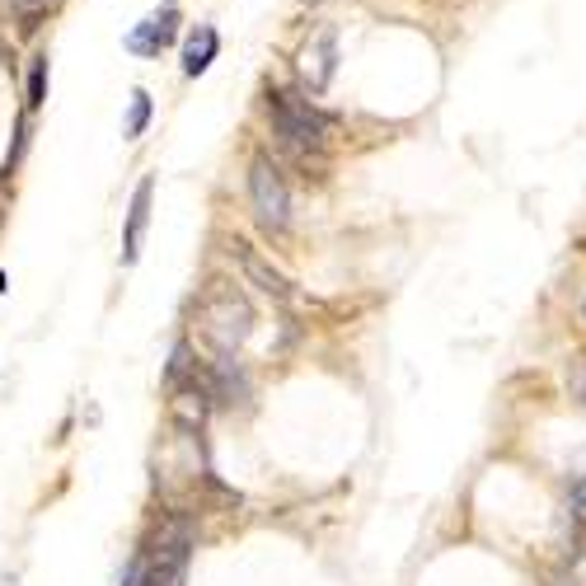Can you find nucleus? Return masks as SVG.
Listing matches in <instances>:
<instances>
[{"instance_id": "39448f33", "label": "nucleus", "mask_w": 586, "mask_h": 586, "mask_svg": "<svg viewBox=\"0 0 586 586\" xmlns=\"http://www.w3.org/2000/svg\"><path fill=\"white\" fill-rule=\"evenodd\" d=\"M179 24H184V14H179V5L174 0H165L155 14H146L136 29H132V38H128V47L136 52V57H159L174 38H179Z\"/></svg>"}, {"instance_id": "f8f14e48", "label": "nucleus", "mask_w": 586, "mask_h": 586, "mask_svg": "<svg viewBox=\"0 0 586 586\" xmlns=\"http://www.w3.org/2000/svg\"><path fill=\"white\" fill-rule=\"evenodd\" d=\"M47 103V57H33L29 66V109H43Z\"/></svg>"}, {"instance_id": "20e7f679", "label": "nucleus", "mask_w": 586, "mask_h": 586, "mask_svg": "<svg viewBox=\"0 0 586 586\" xmlns=\"http://www.w3.org/2000/svg\"><path fill=\"white\" fill-rule=\"evenodd\" d=\"M192 559V521H169L165 535H159L155 554H146V586H184Z\"/></svg>"}, {"instance_id": "7ed1b4c3", "label": "nucleus", "mask_w": 586, "mask_h": 586, "mask_svg": "<svg viewBox=\"0 0 586 586\" xmlns=\"http://www.w3.org/2000/svg\"><path fill=\"white\" fill-rule=\"evenodd\" d=\"M248 202L268 235H281L291 225V188L268 155H254V165H248Z\"/></svg>"}, {"instance_id": "9d476101", "label": "nucleus", "mask_w": 586, "mask_h": 586, "mask_svg": "<svg viewBox=\"0 0 586 586\" xmlns=\"http://www.w3.org/2000/svg\"><path fill=\"white\" fill-rule=\"evenodd\" d=\"M217 52H221V33L211 29V24H198L188 33V43H184V76L198 80L202 70L217 62Z\"/></svg>"}, {"instance_id": "1a4fd4ad", "label": "nucleus", "mask_w": 586, "mask_h": 586, "mask_svg": "<svg viewBox=\"0 0 586 586\" xmlns=\"http://www.w3.org/2000/svg\"><path fill=\"white\" fill-rule=\"evenodd\" d=\"M151 198H155V179H141L132 192L128 235H122V263H136V254H141V235H146V221H151Z\"/></svg>"}, {"instance_id": "f3484780", "label": "nucleus", "mask_w": 586, "mask_h": 586, "mask_svg": "<svg viewBox=\"0 0 586 586\" xmlns=\"http://www.w3.org/2000/svg\"><path fill=\"white\" fill-rule=\"evenodd\" d=\"M306 5H329V0H306Z\"/></svg>"}, {"instance_id": "dca6fc26", "label": "nucleus", "mask_w": 586, "mask_h": 586, "mask_svg": "<svg viewBox=\"0 0 586 586\" xmlns=\"http://www.w3.org/2000/svg\"><path fill=\"white\" fill-rule=\"evenodd\" d=\"M0 586H20V577H5V582H0Z\"/></svg>"}, {"instance_id": "f257e3e1", "label": "nucleus", "mask_w": 586, "mask_h": 586, "mask_svg": "<svg viewBox=\"0 0 586 586\" xmlns=\"http://www.w3.org/2000/svg\"><path fill=\"white\" fill-rule=\"evenodd\" d=\"M263 109H268L277 146L287 151L300 169H314V179H324V151H329L333 132H339V118H329L300 90H268L263 95Z\"/></svg>"}, {"instance_id": "f03ea898", "label": "nucleus", "mask_w": 586, "mask_h": 586, "mask_svg": "<svg viewBox=\"0 0 586 586\" xmlns=\"http://www.w3.org/2000/svg\"><path fill=\"white\" fill-rule=\"evenodd\" d=\"M198 319H202V333L207 343L217 352H235L248 333H254V306L244 300V291L225 287V281H211L202 306H198Z\"/></svg>"}, {"instance_id": "ddd939ff", "label": "nucleus", "mask_w": 586, "mask_h": 586, "mask_svg": "<svg viewBox=\"0 0 586 586\" xmlns=\"http://www.w3.org/2000/svg\"><path fill=\"white\" fill-rule=\"evenodd\" d=\"M567 389H573V399L586 408V357H573V366H567Z\"/></svg>"}, {"instance_id": "0eeeda50", "label": "nucleus", "mask_w": 586, "mask_h": 586, "mask_svg": "<svg viewBox=\"0 0 586 586\" xmlns=\"http://www.w3.org/2000/svg\"><path fill=\"white\" fill-rule=\"evenodd\" d=\"M202 380L217 403H248V376L240 371L235 352H217V362H211V371H202Z\"/></svg>"}, {"instance_id": "423d86ee", "label": "nucleus", "mask_w": 586, "mask_h": 586, "mask_svg": "<svg viewBox=\"0 0 586 586\" xmlns=\"http://www.w3.org/2000/svg\"><path fill=\"white\" fill-rule=\"evenodd\" d=\"M230 254H235V263L244 268V277L254 281V287H258L263 296H273V300H281V306H287V300H291V281L281 277V273L273 268V263L258 254L254 244H248V240H235V244H230Z\"/></svg>"}, {"instance_id": "9b49d317", "label": "nucleus", "mask_w": 586, "mask_h": 586, "mask_svg": "<svg viewBox=\"0 0 586 586\" xmlns=\"http://www.w3.org/2000/svg\"><path fill=\"white\" fill-rule=\"evenodd\" d=\"M146 122H151V95L146 90H132V109H128V128H122V136L136 141L141 132H146Z\"/></svg>"}, {"instance_id": "2eb2a0df", "label": "nucleus", "mask_w": 586, "mask_h": 586, "mask_svg": "<svg viewBox=\"0 0 586 586\" xmlns=\"http://www.w3.org/2000/svg\"><path fill=\"white\" fill-rule=\"evenodd\" d=\"M573 511H586V474H577L573 484Z\"/></svg>"}, {"instance_id": "4468645a", "label": "nucleus", "mask_w": 586, "mask_h": 586, "mask_svg": "<svg viewBox=\"0 0 586 586\" xmlns=\"http://www.w3.org/2000/svg\"><path fill=\"white\" fill-rule=\"evenodd\" d=\"M122 586H146V554H136L128 563V573H122Z\"/></svg>"}, {"instance_id": "6e6552de", "label": "nucleus", "mask_w": 586, "mask_h": 586, "mask_svg": "<svg viewBox=\"0 0 586 586\" xmlns=\"http://www.w3.org/2000/svg\"><path fill=\"white\" fill-rule=\"evenodd\" d=\"M300 70H306V80H310V90H329V80H333V70H339V38L333 33H319V38L300 52Z\"/></svg>"}]
</instances>
